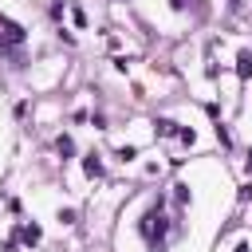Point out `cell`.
Instances as JSON below:
<instances>
[{"label": "cell", "instance_id": "6da1fadb", "mask_svg": "<svg viewBox=\"0 0 252 252\" xmlns=\"http://www.w3.org/2000/svg\"><path fill=\"white\" fill-rule=\"evenodd\" d=\"M83 169H87V177H102V161H98V154H87V158H83Z\"/></svg>", "mask_w": 252, "mask_h": 252}, {"label": "cell", "instance_id": "7a4b0ae2", "mask_svg": "<svg viewBox=\"0 0 252 252\" xmlns=\"http://www.w3.org/2000/svg\"><path fill=\"white\" fill-rule=\"evenodd\" d=\"M236 71H240V79H252V55H248V51L236 55Z\"/></svg>", "mask_w": 252, "mask_h": 252}, {"label": "cell", "instance_id": "3957f363", "mask_svg": "<svg viewBox=\"0 0 252 252\" xmlns=\"http://www.w3.org/2000/svg\"><path fill=\"white\" fill-rule=\"evenodd\" d=\"M158 134H161V138L177 134V122H169V118H158Z\"/></svg>", "mask_w": 252, "mask_h": 252}, {"label": "cell", "instance_id": "277c9868", "mask_svg": "<svg viewBox=\"0 0 252 252\" xmlns=\"http://www.w3.org/2000/svg\"><path fill=\"white\" fill-rule=\"evenodd\" d=\"M20 236H24V244H39V228H35V224H28Z\"/></svg>", "mask_w": 252, "mask_h": 252}, {"label": "cell", "instance_id": "5b68a950", "mask_svg": "<svg viewBox=\"0 0 252 252\" xmlns=\"http://www.w3.org/2000/svg\"><path fill=\"white\" fill-rule=\"evenodd\" d=\"M59 154H75V142L71 138H59Z\"/></svg>", "mask_w": 252, "mask_h": 252}, {"label": "cell", "instance_id": "8992f818", "mask_svg": "<svg viewBox=\"0 0 252 252\" xmlns=\"http://www.w3.org/2000/svg\"><path fill=\"white\" fill-rule=\"evenodd\" d=\"M118 158H122V161H130V158H138V150H134V146H122V150H118Z\"/></svg>", "mask_w": 252, "mask_h": 252}, {"label": "cell", "instance_id": "52a82bcc", "mask_svg": "<svg viewBox=\"0 0 252 252\" xmlns=\"http://www.w3.org/2000/svg\"><path fill=\"white\" fill-rule=\"evenodd\" d=\"M173 189H177V193H173V197H177V205H185V201H189V189H185V185H173Z\"/></svg>", "mask_w": 252, "mask_h": 252}, {"label": "cell", "instance_id": "ba28073f", "mask_svg": "<svg viewBox=\"0 0 252 252\" xmlns=\"http://www.w3.org/2000/svg\"><path fill=\"white\" fill-rule=\"evenodd\" d=\"M248 169H252V154H248Z\"/></svg>", "mask_w": 252, "mask_h": 252}]
</instances>
